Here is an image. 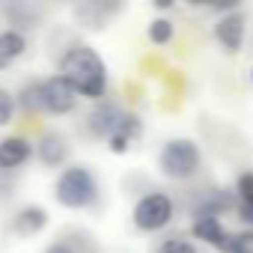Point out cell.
<instances>
[{
	"mask_svg": "<svg viewBox=\"0 0 253 253\" xmlns=\"http://www.w3.org/2000/svg\"><path fill=\"white\" fill-rule=\"evenodd\" d=\"M116 9L119 6H107V3H78L75 6V18L81 21V27L98 30V27H104V18L110 12H116Z\"/></svg>",
	"mask_w": 253,
	"mask_h": 253,
	"instance_id": "obj_14",
	"label": "cell"
},
{
	"mask_svg": "<svg viewBox=\"0 0 253 253\" xmlns=\"http://www.w3.org/2000/svg\"><path fill=\"white\" fill-rule=\"evenodd\" d=\"M173 214H176V206H173L170 194H164V191H149V194H143V197L134 203V209H131V223H134L140 232H158V229H164V226L173 220Z\"/></svg>",
	"mask_w": 253,
	"mask_h": 253,
	"instance_id": "obj_4",
	"label": "cell"
},
{
	"mask_svg": "<svg viewBox=\"0 0 253 253\" xmlns=\"http://www.w3.org/2000/svg\"><path fill=\"white\" fill-rule=\"evenodd\" d=\"M250 78H253V72H250Z\"/></svg>",
	"mask_w": 253,
	"mask_h": 253,
	"instance_id": "obj_25",
	"label": "cell"
},
{
	"mask_svg": "<svg viewBox=\"0 0 253 253\" xmlns=\"http://www.w3.org/2000/svg\"><path fill=\"white\" fill-rule=\"evenodd\" d=\"M15 110H18V104H15V95H12L9 89H0V128L12 122Z\"/></svg>",
	"mask_w": 253,
	"mask_h": 253,
	"instance_id": "obj_21",
	"label": "cell"
},
{
	"mask_svg": "<svg viewBox=\"0 0 253 253\" xmlns=\"http://www.w3.org/2000/svg\"><path fill=\"white\" fill-rule=\"evenodd\" d=\"M54 200L63 209H72V211L95 206L98 203V179H95V173L89 167H84V164L63 167L57 182H54Z\"/></svg>",
	"mask_w": 253,
	"mask_h": 253,
	"instance_id": "obj_2",
	"label": "cell"
},
{
	"mask_svg": "<svg viewBox=\"0 0 253 253\" xmlns=\"http://www.w3.org/2000/svg\"><path fill=\"white\" fill-rule=\"evenodd\" d=\"M42 253H81V247L72 244V241H66V238H60V241H51Z\"/></svg>",
	"mask_w": 253,
	"mask_h": 253,
	"instance_id": "obj_22",
	"label": "cell"
},
{
	"mask_svg": "<svg viewBox=\"0 0 253 253\" xmlns=\"http://www.w3.org/2000/svg\"><path fill=\"white\" fill-rule=\"evenodd\" d=\"M203 164V152L194 140L188 137H176V140H167L158 152V170L173 179V182H185L191 176H197Z\"/></svg>",
	"mask_w": 253,
	"mask_h": 253,
	"instance_id": "obj_3",
	"label": "cell"
},
{
	"mask_svg": "<svg viewBox=\"0 0 253 253\" xmlns=\"http://www.w3.org/2000/svg\"><path fill=\"white\" fill-rule=\"evenodd\" d=\"M229 209H232V197H229L226 191H214V194H209V197L194 209V220H197V217H217V220H220V214L229 211Z\"/></svg>",
	"mask_w": 253,
	"mask_h": 253,
	"instance_id": "obj_15",
	"label": "cell"
},
{
	"mask_svg": "<svg viewBox=\"0 0 253 253\" xmlns=\"http://www.w3.org/2000/svg\"><path fill=\"white\" fill-rule=\"evenodd\" d=\"M75 107H78V92L60 75H51V78L39 81V110H45L51 116H66Z\"/></svg>",
	"mask_w": 253,
	"mask_h": 253,
	"instance_id": "obj_5",
	"label": "cell"
},
{
	"mask_svg": "<svg viewBox=\"0 0 253 253\" xmlns=\"http://www.w3.org/2000/svg\"><path fill=\"white\" fill-rule=\"evenodd\" d=\"M140 134H143V122H140V116L125 113V116H122V122H119V128H116V134H113V137H107V149H110L113 155H125V152L131 149V143H134Z\"/></svg>",
	"mask_w": 253,
	"mask_h": 253,
	"instance_id": "obj_10",
	"label": "cell"
},
{
	"mask_svg": "<svg viewBox=\"0 0 253 253\" xmlns=\"http://www.w3.org/2000/svg\"><path fill=\"white\" fill-rule=\"evenodd\" d=\"M173 39V24L167 21V18H155L152 24H149V42H155V45H167Z\"/></svg>",
	"mask_w": 253,
	"mask_h": 253,
	"instance_id": "obj_17",
	"label": "cell"
},
{
	"mask_svg": "<svg viewBox=\"0 0 253 253\" xmlns=\"http://www.w3.org/2000/svg\"><path fill=\"white\" fill-rule=\"evenodd\" d=\"M45 226H48V209H42V206H24L9 223V229L15 235H39Z\"/></svg>",
	"mask_w": 253,
	"mask_h": 253,
	"instance_id": "obj_11",
	"label": "cell"
},
{
	"mask_svg": "<svg viewBox=\"0 0 253 253\" xmlns=\"http://www.w3.org/2000/svg\"><path fill=\"white\" fill-rule=\"evenodd\" d=\"M6 15H9V21H12V30H24V27H33L36 24V15H30V6H21V3H12L9 9H6Z\"/></svg>",
	"mask_w": 253,
	"mask_h": 253,
	"instance_id": "obj_16",
	"label": "cell"
},
{
	"mask_svg": "<svg viewBox=\"0 0 253 253\" xmlns=\"http://www.w3.org/2000/svg\"><path fill=\"white\" fill-rule=\"evenodd\" d=\"M235 191H238L241 209H250L253 211V173H241L238 182H235Z\"/></svg>",
	"mask_w": 253,
	"mask_h": 253,
	"instance_id": "obj_19",
	"label": "cell"
},
{
	"mask_svg": "<svg viewBox=\"0 0 253 253\" xmlns=\"http://www.w3.org/2000/svg\"><path fill=\"white\" fill-rule=\"evenodd\" d=\"M33 155L39 158L42 167L57 170V167H63V164L69 161V140H66L60 131H45V134L36 140Z\"/></svg>",
	"mask_w": 253,
	"mask_h": 253,
	"instance_id": "obj_7",
	"label": "cell"
},
{
	"mask_svg": "<svg viewBox=\"0 0 253 253\" xmlns=\"http://www.w3.org/2000/svg\"><path fill=\"white\" fill-rule=\"evenodd\" d=\"M9 191H12V179H9V173H0V200H6Z\"/></svg>",
	"mask_w": 253,
	"mask_h": 253,
	"instance_id": "obj_23",
	"label": "cell"
},
{
	"mask_svg": "<svg viewBox=\"0 0 253 253\" xmlns=\"http://www.w3.org/2000/svg\"><path fill=\"white\" fill-rule=\"evenodd\" d=\"M75 92L78 98L101 101L107 92V66L101 54L89 45H72L60 57V72H57Z\"/></svg>",
	"mask_w": 253,
	"mask_h": 253,
	"instance_id": "obj_1",
	"label": "cell"
},
{
	"mask_svg": "<svg viewBox=\"0 0 253 253\" xmlns=\"http://www.w3.org/2000/svg\"><path fill=\"white\" fill-rule=\"evenodd\" d=\"M33 158V143L27 140V137H18V134H12V137H3L0 140V173H15V170H21L27 161Z\"/></svg>",
	"mask_w": 253,
	"mask_h": 253,
	"instance_id": "obj_8",
	"label": "cell"
},
{
	"mask_svg": "<svg viewBox=\"0 0 253 253\" xmlns=\"http://www.w3.org/2000/svg\"><path fill=\"white\" fill-rule=\"evenodd\" d=\"M214 39H217V42L223 45V51H229V54L241 51V45H244V18H241V12L223 15V18L214 24Z\"/></svg>",
	"mask_w": 253,
	"mask_h": 253,
	"instance_id": "obj_9",
	"label": "cell"
},
{
	"mask_svg": "<svg viewBox=\"0 0 253 253\" xmlns=\"http://www.w3.org/2000/svg\"><path fill=\"white\" fill-rule=\"evenodd\" d=\"M27 54V36L18 30H0V69L15 66Z\"/></svg>",
	"mask_w": 253,
	"mask_h": 253,
	"instance_id": "obj_12",
	"label": "cell"
},
{
	"mask_svg": "<svg viewBox=\"0 0 253 253\" xmlns=\"http://www.w3.org/2000/svg\"><path fill=\"white\" fill-rule=\"evenodd\" d=\"M158 253H200V247L188 238H164L158 244Z\"/></svg>",
	"mask_w": 253,
	"mask_h": 253,
	"instance_id": "obj_20",
	"label": "cell"
},
{
	"mask_svg": "<svg viewBox=\"0 0 253 253\" xmlns=\"http://www.w3.org/2000/svg\"><path fill=\"white\" fill-rule=\"evenodd\" d=\"M122 116H125L122 107H116V104H110V101H98V104L89 110V116H86V128H89V134L107 140V137L116 134Z\"/></svg>",
	"mask_w": 253,
	"mask_h": 253,
	"instance_id": "obj_6",
	"label": "cell"
},
{
	"mask_svg": "<svg viewBox=\"0 0 253 253\" xmlns=\"http://www.w3.org/2000/svg\"><path fill=\"white\" fill-rule=\"evenodd\" d=\"M155 6H158V9H170V6H173V0H158Z\"/></svg>",
	"mask_w": 253,
	"mask_h": 253,
	"instance_id": "obj_24",
	"label": "cell"
},
{
	"mask_svg": "<svg viewBox=\"0 0 253 253\" xmlns=\"http://www.w3.org/2000/svg\"><path fill=\"white\" fill-rule=\"evenodd\" d=\"M191 232H194V238H200L203 244H211L217 250H223L226 241H229V232H226V226L217 217H197L194 226H191Z\"/></svg>",
	"mask_w": 253,
	"mask_h": 253,
	"instance_id": "obj_13",
	"label": "cell"
},
{
	"mask_svg": "<svg viewBox=\"0 0 253 253\" xmlns=\"http://www.w3.org/2000/svg\"><path fill=\"white\" fill-rule=\"evenodd\" d=\"M223 253H253V232H235V235H229Z\"/></svg>",
	"mask_w": 253,
	"mask_h": 253,
	"instance_id": "obj_18",
	"label": "cell"
}]
</instances>
